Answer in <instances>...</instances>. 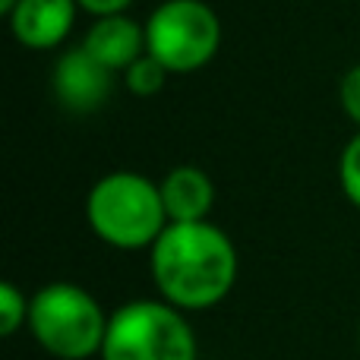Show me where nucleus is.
Returning <instances> with one entry per match:
<instances>
[{
    "instance_id": "f257e3e1",
    "label": "nucleus",
    "mask_w": 360,
    "mask_h": 360,
    "mask_svg": "<svg viewBox=\"0 0 360 360\" xmlns=\"http://www.w3.org/2000/svg\"><path fill=\"white\" fill-rule=\"evenodd\" d=\"M237 247L212 221H171L149 250L158 297L184 313L218 307L237 281Z\"/></svg>"
},
{
    "instance_id": "f03ea898",
    "label": "nucleus",
    "mask_w": 360,
    "mask_h": 360,
    "mask_svg": "<svg viewBox=\"0 0 360 360\" xmlns=\"http://www.w3.org/2000/svg\"><path fill=\"white\" fill-rule=\"evenodd\" d=\"M86 221L114 250H152L168 228L162 186L139 171H111L86 196Z\"/></svg>"
},
{
    "instance_id": "7ed1b4c3",
    "label": "nucleus",
    "mask_w": 360,
    "mask_h": 360,
    "mask_svg": "<svg viewBox=\"0 0 360 360\" xmlns=\"http://www.w3.org/2000/svg\"><path fill=\"white\" fill-rule=\"evenodd\" d=\"M105 307L76 281H51L32 294L29 335L44 354L57 360H89L101 354L108 332Z\"/></svg>"
},
{
    "instance_id": "20e7f679",
    "label": "nucleus",
    "mask_w": 360,
    "mask_h": 360,
    "mask_svg": "<svg viewBox=\"0 0 360 360\" xmlns=\"http://www.w3.org/2000/svg\"><path fill=\"white\" fill-rule=\"evenodd\" d=\"M101 360H196L199 345L184 310L168 300L139 297L108 319Z\"/></svg>"
},
{
    "instance_id": "39448f33",
    "label": "nucleus",
    "mask_w": 360,
    "mask_h": 360,
    "mask_svg": "<svg viewBox=\"0 0 360 360\" xmlns=\"http://www.w3.org/2000/svg\"><path fill=\"white\" fill-rule=\"evenodd\" d=\"M221 44V22L202 0H162L146 19V54L168 73H196Z\"/></svg>"
},
{
    "instance_id": "423d86ee",
    "label": "nucleus",
    "mask_w": 360,
    "mask_h": 360,
    "mask_svg": "<svg viewBox=\"0 0 360 360\" xmlns=\"http://www.w3.org/2000/svg\"><path fill=\"white\" fill-rule=\"evenodd\" d=\"M54 98L73 114H92L101 105H108L114 92V70H108L101 60H95L82 44L63 51L51 73Z\"/></svg>"
},
{
    "instance_id": "0eeeda50",
    "label": "nucleus",
    "mask_w": 360,
    "mask_h": 360,
    "mask_svg": "<svg viewBox=\"0 0 360 360\" xmlns=\"http://www.w3.org/2000/svg\"><path fill=\"white\" fill-rule=\"evenodd\" d=\"M76 0H19L10 13V32L22 48L51 51L67 41L76 22Z\"/></svg>"
},
{
    "instance_id": "6e6552de",
    "label": "nucleus",
    "mask_w": 360,
    "mask_h": 360,
    "mask_svg": "<svg viewBox=\"0 0 360 360\" xmlns=\"http://www.w3.org/2000/svg\"><path fill=\"white\" fill-rule=\"evenodd\" d=\"M82 48L101 60L108 70L114 73H124L133 60L146 54V22H136L127 13L117 16H101L89 25L86 38H82Z\"/></svg>"
},
{
    "instance_id": "1a4fd4ad",
    "label": "nucleus",
    "mask_w": 360,
    "mask_h": 360,
    "mask_svg": "<svg viewBox=\"0 0 360 360\" xmlns=\"http://www.w3.org/2000/svg\"><path fill=\"white\" fill-rule=\"evenodd\" d=\"M158 186H162L168 221H209V212L215 205V184L202 168L177 165Z\"/></svg>"
},
{
    "instance_id": "9d476101",
    "label": "nucleus",
    "mask_w": 360,
    "mask_h": 360,
    "mask_svg": "<svg viewBox=\"0 0 360 360\" xmlns=\"http://www.w3.org/2000/svg\"><path fill=\"white\" fill-rule=\"evenodd\" d=\"M165 79H168V70L152 54H143L139 60H133L130 67L124 70L127 92L136 95V98H152V95H158L165 89Z\"/></svg>"
},
{
    "instance_id": "9b49d317",
    "label": "nucleus",
    "mask_w": 360,
    "mask_h": 360,
    "mask_svg": "<svg viewBox=\"0 0 360 360\" xmlns=\"http://www.w3.org/2000/svg\"><path fill=\"white\" fill-rule=\"evenodd\" d=\"M29 304L32 297L13 281H0V335L13 338L19 329L29 326Z\"/></svg>"
},
{
    "instance_id": "f8f14e48",
    "label": "nucleus",
    "mask_w": 360,
    "mask_h": 360,
    "mask_svg": "<svg viewBox=\"0 0 360 360\" xmlns=\"http://www.w3.org/2000/svg\"><path fill=\"white\" fill-rule=\"evenodd\" d=\"M338 184H342L345 199L360 209V130L345 143L338 155Z\"/></svg>"
},
{
    "instance_id": "ddd939ff",
    "label": "nucleus",
    "mask_w": 360,
    "mask_h": 360,
    "mask_svg": "<svg viewBox=\"0 0 360 360\" xmlns=\"http://www.w3.org/2000/svg\"><path fill=\"white\" fill-rule=\"evenodd\" d=\"M338 101H342V111L348 114V120H354L357 130H360V63H354V67L342 76Z\"/></svg>"
},
{
    "instance_id": "4468645a",
    "label": "nucleus",
    "mask_w": 360,
    "mask_h": 360,
    "mask_svg": "<svg viewBox=\"0 0 360 360\" xmlns=\"http://www.w3.org/2000/svg\"><path fill=\"white\" fill-rule=\"evenodd\" d=\"M79 4V10H86L89 16L101 19V16H117V13H127V6L133 4V0H76Z\"/></svg>"
},
{
    "instance_id": "2eb2a0df",
    "label": "nucleus",
    "mask_w": 360,
    "mask_h": 360,
    "mask_svg": "<svg viewBox=\"0 0 360 360\" xmlns=\"http://www.w3.org/2000/svg\"><path fill=\"white\" fill-rule=\"evenodd\" d=\"M16 4H19V0H0V13H4V16H10V13L16 10Z\"/></svg>"
}]
</instances>
